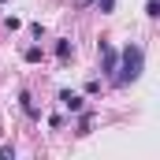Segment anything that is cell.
I'll use <instances>...</instances> for the list:
<instances>
[{"label":"cell","mask_w":160,"mask_h":160,"mask_svg":"<svg viewBox=\"0 0 160 160\" xmlns=\"http://www.w3.org/2000/svg\"><path fill=\"white\" fill-rule=\"evenodd\" d=\"M0 4H4V0H0Z\"/></svg>","instance_id":"12"},{"label":"cell","mask_w":160,"mask_h":160,"mask_svg":"<svg viewBox=\"0 0 160 160\" xmlns=\"http://www.w3.org/2000/svg\"><path fill=\"white\" fill-rule=\"evenodd\" d=\"M71 56H75V45H71V41H56V60H60V63H67Z\"/></svg>","instance_id":"5"},{"label":"cell","mask_w":160,"mask_h":160,"mask_svg":"<svg viewBox=\"0 0 160 160\" xmlns=\"http://www.w3.org/2000/svg\"><path fill=\"white\" fill-rule=\"evenodd\" d=\"M97 52H101V67H104V75L112 78V75H116V63H119V52H116L108 41H101V48H97Z\"/></svg>","instance_id":"2"},{"label":"cell","mask_w":160,"mask_h":160,"mask_svg":"<svg viewBox=\"0 0 160 160\" xmlns=\"http://www.w3.org/2000/svg\"><path fill=\"white\" fill-rule=\"evenodd\" d=\"M145 15L157 19V15H160V0H145Z\"/></svg>","instance_id":"8"},{"label":"cell","mask_w":160,"mask_h":160,"mask_svg":"<svg viewBox=\"0 0 160 160\" xmlns=\"http://www.w3.org/2000/svg\"><path fill=\"white\" fill-rule=\"evenodd\" d=\"M60 104H63L67 112H82V108H86V101H82L78 93H71V89H60Z\"/></svg>","instance_id":"3"},{"label":"cell","mask_w":160,"mask_h":160,"mask_svg":"<svg viewBox=\"0 0 160 160\" xmlns=\"http://www.w3.org/2000/svg\"><path fill=\"white\" fill-rule=\"evenodd\" d=\"M22 56H26V63H41V56H45V52H41V45H30Z\"/></svg>","instance_id":"7"},{"label":"cell","mask_w":160,"mask_h":160,"mask_svg":"<svg viewBox=\"0 0 160 160\" xmlns=\"http://www.w3.org/2000/svg\"><path fill=\"white\" fill-rule=\"evenodd\" d=\"M0 160H15V145H0Z\"/></svg>","instance_id":"10"},{"label":"cell","mask_w":160,"mask_h":160,"mask_svg":"<svg viewBox=\"0 0 160 160\" xmlns=\"http://www.w3.org/2000/svg\"><path fill=\"white\" fill-rule=\"evenodd\" d=\"M142 71H145V48H142V45H127L119 52V63H116L112 82H116V86H130V82L142 78Z\"/></svg>","instance_id":"1"},{"label":"cell","mask_w":160,"mask_h":160,"mask_svg":"<svg viewBox=\"0 0 160 160\" xmlns=\"http://www.w3.org/2000/svg\"><path fill=\"white\" fill-rule=\"evenodd\" d=\"M19 104H22V112H26V116H30V119H41V108H38V104H34V97H30V93H26V89H22V93H19Z\"/></svg>","instance_id":"4"},{"label":"cell","mask_w":160,"mask_h":160,"mask_svg":"<svg viewBox=\"0 0 160 160\" xmlns=\"http://www.w3.org/2000/svg\"><path fill=\"white\" fill-rule=\"evenodd\" d=\"M89 4H93V0H78V8H89Z\"/></svg>","instance_id":"11"},{"label":"cell","mask_w":160,"mask_h":160,"mask_svg":"<svg viewBox=\"0 0 160 160\" xmlns=\"http://www.w3.org/2000/svg\"><path fill=\"white\" fill-rule=\"evenodd\" d=\"M93 130V112H82L78 116V134H89Z\"/></svg>","instance_id":"6"},{"label":"cell","mask_w":160,"mask_h":160,"mask_svg":"<svg viewBox=\"0 0 160 160\" xmlns=\"http://www.w3.org/2000/svg\"><path fill=\"white\" fill-rule=\"evenodd\" d=\"M93 4H97V8H101L104 15H108V11H116V0H93Z\"/></svg>","instance_id":"9"}]
</instances>
